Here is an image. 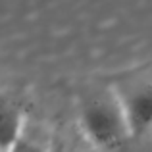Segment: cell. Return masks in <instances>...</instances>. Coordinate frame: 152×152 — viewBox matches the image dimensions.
I'll return each instance as SVG.
<instances>
[{
    "instance_id": "cell-1",
    "label": "cell",
    "mask_w": 152,
    "mask_h": 152,
    "mask_svg": "<svg viewBox=\"0 0 152 152\" xmlns=\"http://www.w3.org/2000/svg\"><path fill=\"white\" fill-rule=\"evenodd\" d=\"M79 127L91 145L108 152L121 148L129 139H133L115 89L94 93L81 102Z\"/></svg>"
},
{
    "instance_id": "cell-2",
    "label": "cell",
    "mask_w": 152,
    "mask_h": 152,
    "mask_svg": "<svg viewBox=\"0 0 152 152\" xmlns=\"http://www.w3.org/2000/svg\"><path fill=\"white\" fill-rule=\"evenodd\" d=\"M133 139L152 135V81H135L125 89H115Z\"/></svg>"
},
{
    "instance_id": "cell-3",
    "label": "cell",
    "mask_w": 152,
    "mask_h": 152,
    "mask_svg": "<svg viewBox=\"0 0 152 152\" xmlns=\"http://www.w3.org/2000/svg\"><path fill=\"white\" fill-rule=\"evenodd\" d=\"M27 125L29 123L21 102L6 93H0V150H10Z\"/></svg>"
},
{
    "instance_id": "cell-4",
    "label": "cell",
    "mask_w": 152,
    "mask_h": 152,
    "mask_svg": "<svg viewBox=\"0 0 152 152\" xmlns=\"http://www.w3.org/2000/svg\"><path fill=\"white\" fill-rule=\"evenodd\" d=\"M8 152H50V142L46 137L39 135L37 131H31L27 125L21 137L14 142V146Z\"/></svg>"
},
{
    "instance_id": "cell-5",
    "label": "cell",
    "mask_w": 152,
    "mask_h": 152,
    "mask_svg": "<svg viewBox=\"0 0 152 152\" xmlns=\"http://www.w3.org/2000/svg\"><path fill=\"white\" fill-rule=\"evenodd\" d=\"M0 152H2V150H0Z\"/></svg>"
}]
</instances>
